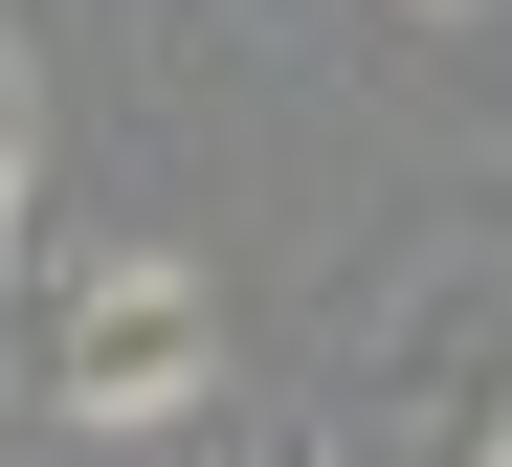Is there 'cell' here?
Returning <instances> with one entry per match:
<instances>
[{
    "instance_id": "cell-1",
    "label": "cell",
    "mask_w": 512,
    "mask_h": 467,
    "mask_svg": "<svg viewBox=\"0 0 512 467\" xmlns=\"http://www.w3.org/2000/svg\"><path fill=\"white\" fill-rule=\"evenodd\" d=\"M23 401H45V423H90V445L201 423V401H223V290H201V267H156V245L67 267L45 334H23Z\"/></svg>"
},
{
    "instance_id": "cell-3",
    "label": "cell",
    "mask_w": 512,
    "mask_h": 467,
    "mask_svg": "<svg viewBox=\"0 0 512 467\" xmlns=\"http://www.w3.org/2000/svg\"><path fill=\"white\" fill-rule=\"evenodd\" d=\"M245 467H334V445H245Z\"/></svg>"
},
{
    "instance_id": "cell-2",
    "label": "cell",
    "mask_w": 512,
    "mask_h": 467,
    "mask_svg": "<svg viewBox=\"0 0 512 467\" xmlns=\"http://www.w3.org/2000/svg\"><path fill=\"white\" fill-rule=\"evenodd\" d=\"M23 223H45V67L0 45V267H23Z\"/></svg>"
}]
</instances>
